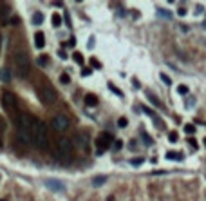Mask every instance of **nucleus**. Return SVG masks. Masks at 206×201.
<instances>
[{
    "instance_id": "nucleus-14",
    "label": "nucleus",
    "mask_w": 206,
    "mask_h": 201,
    "mask_svg": "<svg viewBox=\"0 0 206 201\" xmlns=\"http://www.w3.org/2000/svg\"><path fill=\"white\" fill-rule=\"evenodd\" d=\"M0 80H2L4 83H9L11 82V73H9V69H0Z\"/></svg>"
},
{
    "instance_id": "nucleus-13",
    "label": "nucleus",
    "mask_w": 206,
    "mask_h": 201,
    "mask_svg": "<svg viewBox=\"0 0 206 201\" xmlns=\"http://www.w3.org/2000/svg\"><path fill=\"white\" fill-rule=\"evenodd\" d=\"M143 110H145V113H147V114H148V116H150V118H152L154 121H155V125H157L159 129H163V121H161V120H159V118H157V116H155V114L152 113V110H150V109H147V107H143Z\"/></svg>"
},
{
    "instance_id": "nucleus-26",
    "label": "nucleus",
    "mask_w": 206,
    "mask_h": 201,
    "mask_svg": "<svg viewBox=\"0 0 206 201\" xmlns=\"http://www.w3.org/2000/svg\"><path fill=\"white\" fill-rule=\"evenodd\" d=\"M185 132H186V134H194V132H195V127H194L192 123H186V125H185Z\"/></svg>"
},
{
    "instance_id": "nucleus-35",
    "label": "nucleus",
    "mask_w": 206,
    "mask_h": 201,
    "mask_svg": "<svg viewBox=\"0 0 206 201\" xmlns=\"http://www.w3.org/2000/svg\"><path fill=\"white\" fill-rule=\"evenodd\" d=\"M188 143H190V145H192V147H195V149H197V143H195V141H194V140H188Z\"/></svg>"
},
{
    "instance_id": "nucleus-27",
    "label": "nucleus",
    "mask_w": 206,
    "mask_h": 201,
    "mask_svg": "<svg viewBox=\"0 0 206 201\" xmlns=\"http://www.w3.org/2000/svg\"><path fill=\"white\" fill-rule=\"evenodd\" d=\"M177 93H179V94H188V87H186V85H179V87H177Z\"/></svg>"
},
{
    "instance_id": "nucleus-28",
    "label": "nucleus",
    "mask_w": 206,
    "mask_h": 201,
    "mask_svg": "<svg viewBox=\"0 0 206 201\" xmlns=\"http://www.w3.org/2000/svg\"><path fill=\"white\" fill-rule=\"evenodd\" d=\"M159 76H161V80H163V83H166V85H170V83H172V80H170V76H166L165 73H161V74H159Z\"/></svg>"
},
{
    "instance_id": "nucleus-20",
    "label": "nucleus",
    "mask_w": 206,
    "mask_h": 201,
    "mask_svg": "<svg viewBox=\"0 0 206 201\" xmlns=\"http://www.w3.org/2000/svg\"><path fill=\"white\" fill-rule=\"evenodd\" d=\"M148 100H150V103H152V105H155V107H163V103L159 102L155 96H152V94H148Z\"/></svg>"
},
{
    "instance_id": "nucleus-21",
    "label": "nucleus",
    "mask_w": 206,
    "mask_h": 201,
    "mask_svg": "<svg viewBox=\"0 0 206 201\" xmlns=\"http://www.w3.org/2000/svg\"><path fill=\"white\" fill-rule=\"evenodd\" d=\"M168 140H170V143H177L179 136H177V132H175V130H172V132L168 134Z\"/></svg>"
},
{
    "instance_id": "nucleus-17",
    "label": "nucleus",
    "mask_w": 206,
    "mask_h": 201,
    "mask_svg": "<svg viewBox=\"0 0 206 201\" xmlns=\"http://www.w3.org/2000/svg\"><path fill=\"white\" fill-rule=\"evenodd\" d=\"M42 22H43V15H42V13H34V15H33V24H34V26H40Z\"/></svg>"
},
{
    "instance_id": "nucleus-23",
    "label": "nucleus",
    "mask_w": 206,
    "mask_h": 201,
    "mask_svg": "<svg viewBox=\"0 0 206 201\" xmlns=\"http://www.w3.org/2000/svg\"><path fill=\"white\" fill-rule=\"evenodd\" d=\"M157 15H159V16H163V18H166V20L172 18V15H170L168 11H165V9H157Z\"/></svg>"
},
{
    "instance_id": "nucleus-39",
    "label": "nucleus",
    "mask_w": 206,
    "mask_h": 201,
    "mask_svg": "<svg viewBox=\"0 0 206 201\" xmlns=\"http://www.w3.org/2000/svg\"><path fill=\"white\" fill-rule=\"evenodd\" d=\"M204 147H206V140H204Z\"/></svg>"
},
{
    "instance_id": "nucleus-18",
    "label": "nucleus",
    "mask_w": 206,
    "mask_h": 201,
    "mask_svg": "<svg viewBox=\"0 0 206 201\" xmlns=\"http://www.w3.org/2000/svg\"><path fill=\"white\" fill-rule=\"evenodd\" d=\"M51 20H53V26H54V27H60V26H62V16H60L58 13H54V15L51 16Z\"/></svg>"
},
{
    "instance_id": "nucleus-8",
    "label": "nucleus",
    "mask_w": 206,
    "mask_h": 201,
    "mask_svg": "<svg viewBox=\"0 0 206 201\" xmlns=\"http://www.w3.org/2000/svg\"><path fill=\"white\" fill-rule=\"evenodd\" d=\"M43 183H45V187H47L49 190H54V192H63V190H65V183L60 181V180H54V177L45 180Z\"/></svg>"
},
{
    "instance_id": "nucleus-5",
    "label": "nucleus",
    "mask_w": 206,
    "mask_h": 201,
    "mask_svg": "<svg viewBox=\"0 0 206 201\" xmlns=\"http://www.w3.org/2000/svg\"><path fill=\"white\" fill-rule=\"evenodd\" d=\"M38 96H40V102L43 105H51V103L56 102V91L51 85H42L38 89Z\"/></svg>"
},
{
    "instance_id": "nucleus-24",
    "label": "nucleus",
    "mask_w": 206,
    "mask_h": 201,
    "mask_svg": "<svg viewBox=\"0 0 206 201\" xmlns=\"http://www.w3.org/2000/svg\"><path fill=\"white\" fill-rule=\"evenodd\" d=\"M60 82H62L63 85H67V83H71V76H69V74H65V73H63V74L60 76Z\"/></svg>"
},
{
    "instance_id": "nucleus-9",
    "label": "nucleus",
    "mask_w": 206,
    "mask_h": 201,
    "mask_svg": "<svg viewBox=\"0 0 206 201\" xmlns=\"http://www.w3.org/2000/svg\"><path fill=\"white\" fill-rule=\"evenodd\" d=\"M2 103H4V107H6L7 110H15V109H16V98H15V94L4 93V94H2Z\"/></svg>"
},
{
    "instance_id": "nucleus-4",
    "label": "nucleus",
    "mask_w": 206,
    "mask_h": 201,
    "mask_svg": "<svg viewBox=\"0 0 206 201\" xmlns=\"http://www.w3.org/2000/svg\"><path fill=\"white\" fill-rule=\"evenodd\" d=\"M15 65H16V73H18V76L26 78V76L29 74V71H31V62H29L27 53H18V54L15 56Z\"/></svg>"
},
{
    "instance_id": "nucleus-2",
    "label": "nucleus",
    "mask_w": 206,
    "mask_h": 201,
    "mask_svg": "<svg viewBox=\"0 0 206 201\" xmlns=\"http://www.w3.org/2000/svg\"><path fill=\"white\" fill-rule=\"evenodd\" d=\"M31 136H33V145L40 150L47 149L49 145V136H47V127H45L43 121L34 120L33 121V130H31Z\"/></svg>"
},
{
    "instance_id": "nucleus-29",
    "label": "nucleus",
    "mask_w": 206,
    "mask_h": 201,
    "mask_svg": "<svg viewBox=\"0 0 206 201\" xmlns=\"http://www.w3.org/2000/svg\"><path fill=\"white\" fill-rule=\"evenodd\" d=\"M127 125H128V120H127V118H119V120H118V127L123 129V127H127Z\"/></svg>"
},
{
    "instance_id": "nucleus-1",
    "label": "nucleus",
    "mask_w": 206,
    "mask_h": 201,
    "mask_svg": "<svg viewBox=\"0 0 206 201\" xmlns=\"http://www.w3.org/2000/svg\"><path fill=\"white\" fill-rule=\"evenodd\" d=\"M33 121H34V118H31V116L26 114V113L18 114V120H16V130H18V140L24 143V145H31V143H33V136H31Z\"/></svg>"
},
{
    "instance_id": "nucleus-11",
    "label": "nucleus",
    "mask_w": 206,
    "mask_h": 201,
    "mask_svg": "<svg viewBox=\"0 0 206 201\" xmlns=\"http://www.w3.org/2000/svg\"><path fill=\"white\" fill-rule=\"evenodd\" d=\"M43 46H45V35L42 31H36V35H34V47L36 49H43Z\"/></svg>"
},
{
    "instance_id": "nucleus-6",
    "label": "nucleus",
    "mask_w": 206,
    "mask_h": 201,
    "mask_svg": "<svg viewBox=\"0 0 206 201\" xmlns=\"http://www.w3.org/2000/svg\"><path fill=\"white\" fill-rule=\"evenodd\" d=\"M51 125H53V129H54V130H58V132H63V130L69 127V120H67L63 114H56V116H53V120H51Z\"/></svg>"
},
{
    "instance_id": "nucleus-34",
    "label": "nucleus",
    "mask_w": 206,
    "mask_h": 201,
    "mask_svg": "<svg viewBox=\"0 0 206 201\" xmlns=\"http://www.w3.org/2000/svg\"><path fill=\"white\" fill-rule=\"evenodd\" d=\"M58 54H60V58H62V60H67V54H65V53H63V51H60V53H58Z\"/></svg>"
},
{
    "instance_id": "nucleus-22",
    "label": "nucleus",
    "mask_w": 206,
    "mask_h": 201,
    "mask_svg": "<svg viewBox=\"0 0 206 201\" xmlns=\"http://www.w3.org/2000/svg\"><path fill=\"white\" fill-rule=\"evenodd\" d=\"M143 158H134V160H130V165L132 167H139V165H143Z\"/></svg>"
},
{
    "instance_id": "nucleus-3",
    "label": "nucleus",
    "mask_w": 206,
    "mask_h": 201,
    "mask_svg": "<svg viewBox=\"0 0 206 201\" xmlns=\"http://www.w3.org/2000/svg\"><path fill=\"white\" fill-rule=\"evenodd\" d=\"M73 141L71 140H67V138H62L58 140L56 143V156H58V160L60 163H71L73 161Z\"/></svg>"
},
{
    "instance_id": "nucleus-10",
    "label": "nucleus",
    "mask_w": 206,
    "mask_h": 201,
    "mask_svg": "<svg viewBox=\"0 0 206 201\" xmlns=\"http://www.w3.org/2000/svg\"><path fill=\"white\" fill-rule=\"evenodd\" d=\"M76 145L83 150V152H87L89 149H90V143H89V138L85 136V134H78L76 136Z\"/></svg>"
},
{
    "instance_id": "nucleus-16",
    "label": "nucleus",
    "mask_w": 206,
    "mask_h": 201,
    "mask_svg": "<svg viewBox=\"0 0 206 201\" xmlns=\"http://www.w3.org/2000/svg\"><path fill=\"white\" fill-rule=\"evenodd\" d=\"M85 105H87V107H94V105H98V98H96L94 94H87V96H85Z\"/></svg>"
},
{
    "instance_id": "nucleus-7",
    "label": "nucleus",
    "mask_w": 206,
    "mask_h": 201,
    "mask_svg": "<svg viewBox=\"0 0 206 201\" xmlns=\"http://www.w3.org/2000/svg\"><path fill=\"white\" fill-rule=\"evenodd\" d=\"M108 143H110V136L107 132H101L100 136L96 138V152L98 154H103L105 149H108Z\"/></svg>"
},
{
    "instance_id": "nucleus-40",
    "label": "nucleus",
    "mask_w": 206,
    "mask_h": 201,
    "mask_svg": "<svg viewBox=\"0 0 206 201\" xmlns=\"http://www.w3.org/2000/svg\"><path fill=\"white\" fill-rule=\"evenodd\" d=\"M0 147H2V141H0Z\"/></svg>"
},
{
    "instance_id": "nucleus-30",
    "label": "nucleus",
    "mask_w": 206,
    "mask_h": 201,
    "mask_svg": "<svg viewBox=\"0 0 206 201\" xmlns=\"http://www.w3.org/2000/svg\"><path fill=\"white\" fill-rule=\"evenodd\" d=\"M47 62H49L47 56H40V58H38V63H40V65H47Z\"/></svg>"
},
{
    "instance_id": "nucleus-32",
    "label": "nucleus",
    "mask_w": 206,
    "mask_h": 201,
    "mask_svg": "<svg viewBox=\"0 0 206 201\" xmlns=\"http://www.w3.org/2000/svg\"><path fill=\"white\" fill-rule=\"evenodd\" d=\"M92 46H94V38H90L89 43H87V47H89V49H92Z\"/></svg>"
},
{
    "instance_id": "nucleus-33",
    "label": "nucleus",
    "mask_w": 206,
    "mask_h": 201,
    "mask_svg": "<svg viewBox=\"0 0 206 201\" xmlns=\"http://www.w3.org/2000/svg\"><path fill=\"white\" fill-rule=\"evenodd\" d=\"M114 149H116V150L121 149V141H119V140H116V143H114Z\"/></svg>"
},
{
    "instance_id": "nucleus-12",
    "label": "nucleus",
    "mask_w": 206,
    "mask_h": 201,
    "mask_svg": "<svg viewBox=\"0 0 206 201\" xmlns=\"http://www.w3.org/2000/svg\"><path fill=\"white\" fill-rule=\"evenodd\" d=\"M183 152H175V150H168L166 152V160H170V161H183Z\"/></svg>"
},
{
    "instance_id": "nucleus-36",
    "label": "nucleus",
    "mask_w": 206,
    "mask_h": 201,
    "mask_svg": "<svg viewBox=\"0 0 206 201\" xmlns=\"http://www.w3.org/2000/svg\"><path fill=\"white\" fill-rule=\"evenodd\" d=\"M0 46H2V36H0Z\"/></svg>"
},
{
    "instance_id": "nucleus-25",
    "label": "nucleus",
    "mask_w": 206,
    "mask_h": 201,
    "mask_svg": "<svg viewBox=\"0 0 206 201\" xmlns=\"http://www.w3.org/2000/svg\"><path fill=\"white\" fill-rule=\"evenodd\" d=\"M141 138L145 140V145H152V138H148V134L145 130H141Z\"/></svg>"
},
{
    "instance_id": "nucleus-19",
    "label": "nucleus",
    "mask_w": 206,
    "mask_h": 201,
    "mask_svg": "<svg viewBox=\"0 0 206 201\" xmlns=\"http://www.w3.org/2000/svg\"><path fill=\"white\" fill-rule=\"evenodd\" d=\"M108 89H110V91H112L114 94H116V96H119V98H123V91H119V89H118L116 85H114V83H110V82H108Z\"/></svg>"
},
{
    "instance_id": "nucleus-31",
    "label": "nucleus",
    "mask_w": 206,
    "mask_h": 201,
    "mask_svg": "<svg viewBox=\"0 0 206 201\" xmlns=\"http://www.w3.org/2000/svg\"><path fill=\"white\" fill-rule=\"evenodd\" d=\"M74 62H76V63H83V56L76 53V54H74Z\"/></svg>"
},
{
    "instance_id": "nucleus-15",
    "label": "nucleus",
    "mask_w": 206,
    "mask_h": 201,
    "mask_svg": "<svg viewBox=\"0 0 206 201\" xmlns=\"http://www.w3.org/2000/svg\"><path fill=\"white\" fill-rule=\"evenodd\" d=\"M105 183H107V176H94L92 177V185L94 187H101Z\"/></svg>"
},
{
    "instance_id": "nucleus-38",
    "label": "nucleus",
    "mask_w": 206,
    "mask_h": 201,
    "mask_svg": "<svg viewBox=\"0 0 206 201\" xmlns=\"http://www.w3.org/2000/svg\"><path fill=\"white\" fill-rule=\"evenodd\" d=\"M204 29H206V22H204Z\"/></svg>"
},
{
    "instance_id": "nucleus-37",
    "label": "nucleus",
    "mask_w": 206,
    "mask_h": 201,
    "mask_svg": "<svg viewBox=\"0 0 206 201\" xmlns=\"http://www.w3.org/2000/svg\"><path fill=\"white\" fill-rule=\"evenodd\" d=\"M0 201H7V199H0Z\"/></svg>"
}]
</instances>
